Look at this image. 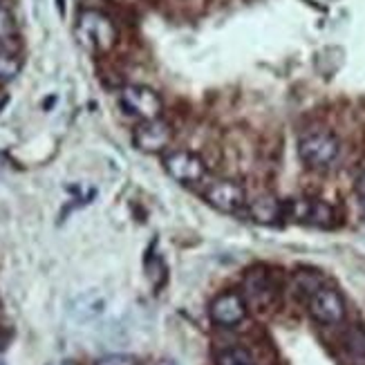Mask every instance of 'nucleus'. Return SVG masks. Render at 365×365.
<instances>
[{"mask_svg": "<svg viewBox=\"0 0 365 365\" xmlns=\"http://www.w3.org/2000/svg\"><path fill=\"white\" fill-rule=\"evenodd\" d=\"M76 38L90 54L103 56L115 50L119 29L108 14L99 9H83L76 21Z\"/></svg>", "mask_w": 365, "mask_h": 365, "instance_id": "f257e3e1", "label": "nucleus"}, {"mask_svg": "<svg viewBox=\"0 0 365 365\" xmlns=\"http://www.w3.org/2000/svg\"><path fill=\"white\" fill-rule=\"evenodd\" d=\"M119 106L128 117L137 121H150V119H160L164 101L153 88L148 86H125L119 92Z\"/></svg>", "mask_w": 365, "mask_h": 365, "instance_id": "f03ea898", "label": "nucleus"}, {"mask_svg": "<svg viewBox=\"0 0 365 365\" xmlns=\"http://www.w3.org/2000/svg\"><path fill=\"white\" fill-rule=\"evenodd\" d=\"M341 153L339 139L331 133H309L298 141V157L307 164L309 168H327L336 162Z\"/></svg>", "mask_w": 365, "mask_h": 365, "instance_id": "7ed1b4c3", "label": "nucleus"}, {"mask_svg": "<svg viewBox=\"0 0 365 365\" xmlns=\"http://www.w3.org/2000/svg\"><path fill=\"white\" fill-rule=\"evenodd\" d=\"M164 170L180 184H197L206 175L204 160L193 150H170L164 155Z\"/></svg>", "mask_w": 365, "mask_h": 365, "instance_id": "20e7f679", "label": "nucleus"}, {"mask_svg": "<svg viewBox=\"0 0 365 365\" xmlns=\"http://www.w3.org/2000/svg\"><path fill=\"white\" fill-rule=\"evenodd\" d=\"M309 314L321 325H341L345 321V300L331 287H319L307 298Z\"/></svg>", "mask_w": 365, "mask_h": 365, "instance_id": "39448f33", "label": "nucleus"}, {"mask_svg": "<svg viewBox=\"0 0 365 365\" xmlns=\"http://www.w3.org/2000/svg\"><path fill=\"white\" fill-rule=\"evenodd\" d=\"M173 141V125L166 119H150L139 121L137 128L133 130V144L141 153H164Z\"/></svg>", "mask_w": 365, "mask_h": 365, "instance_id": "423d86ee", "label": "nucleus"}, {"mask_svg": "<svg viewBox=\"0 0 365 365\" xmlns=\"http://www.w3.org/2000/svg\"><path fill=\"white\" fill-rule=\"evenodd\" d=\"M206 202H209L213 209L222 213H237L247 206V190L242 184L231 182V180H220L213 182L204 193Z\"/></svg>", "mask_w": 365, "mask_h": 365, "instance_id": "0eeeda50", "label": "nucleus"}, {"mask_svg": "<svg viewBox=\"0 0 365 365\" xmlns=\"http://www.w3.org/2000/svg\"><path fill=\"white\" fill-rule=\"evenodd\" d=\"M249 307L245 303L242 294L237 292H225L211 300L209 305V316L211 321L220 327H235L245 321Z\"/></svg>", "mask_w": 365, "mask_h": 365, "instance_id": "6e6552de", "label": "nucleus"}, {"mask_svg": "<svg viewBox=\"0 0 365 365\" xmlns=\"http://www.w3.org/2000/svg\"><path fill=\"white\" fill-rule=\"evenodd\" d=\"M242 298L249 309L253 312H264L269 305L274 303V282L272 278H269L267 272H262V269H253V272H249L245 276V282H242Z\"/></svg>", "mask_w": 365, "mask_h": 365, "instance_id": "1a4fd4ad", "label": "nucleus"}, {"mask_svg": "<svg viewBox=\"0 0 365 365\" xmlns=\"http://www.w3.org/2000/svg\"><path fill=\"white\" fill-rule=\"evenodd\" d=\"M284 215H292L294 220L307 222L314 227H331L334 225V209L321 200H298L292 204H284Z\"/></svg>", "mask_w": 365, "mask_h": 365, "instance_id": "9d476101", "label": "nucleus"}, {"mask_svg": "<svg viewBox=\"0 0 365 365\" xmlns=\"http://www.w3.org/2000/svg\"><path fill=\"white\" fill-rule=\"evenodd\" d=\"M249 215L256 220L258 225H274V222L284 217V204L272 195H262L256 202L249 204Z\"/></svg>", "mask_w": 365, "mask_h": 365, "instance_id": "9b49d317", "label": "nucleus"}, {"mask_svg": "<svg viewBox=\"0 0 365 365\" xmlns=\"http://www.w3.org/2000/svg\"><path fill=\"white\" fill-rule=\"evenodd\" d=\"M103 298L97 296V294H88V296H81L72 305V316L78 321V323H88V321H94L97 316L103 312Z\"/></svg>", "mask_w": 365, "mask_h": 365, "instance_id": "f8f14e48", "label": "nucleus"}, {"mask_svg": "<svg viewBox=\"0 0 365 365\" xmlns=\"http://www.w3.org/2000/svg\"><path fill=\"white\" fill-rule=\"evenodd\" d=\"M21 68H23V61L0 45V86L14 81V78L19 76Z\"/></svg>", "mask_w": 365, "mask_h": 365, "instance_id": "ddd939ff", "label": "nucleus"}, {"mask_svg": "<svg viewBox=\"0 0 365 365\" xmlns=\"http://www.w3.org/2000/svg\"><path fill=\"white\" fill-rule=\"evenodd\" d=\"M345 347L347 352H350V356L365 365V329L363 327H350L345 334Z\"/></svg>", "mask_w": 365, "mask_h": 365, "instance_id": "4468645a", "label": "nucleus"}, {"mask_svg": "<svg viewBox=\"0 0 365 365\" xmlns=\"http://www.w3.org/2000/svg\"><path fill=\"white\" fill-rule=\"evenodd\" d=\"M217 365H256V361L245 347H229L217 354Z\"/></svg>", "mask_w": 365, "mask_h": 365, "instance_id": "2eb2a0df", "label": "nucleus"}, {"mask_svg": "<svg viewBox=\"0 0 365 365\" xmlns=\"http://www.w3.org/2000/svg\"><path fill=\"white\" fill-rule=\"evenodd\" d=\"M16 34V21H14V16L7 7L0 5V45L11 41Z\"/></svg>", "mask_w": 365, "mask_h": 365, "instance_id": "dca6fc26", "label": "nucleus"}, {"mask_svg": "<svg viewBox=\"0 0 365 365\" xmlns=\"http://www.w3.org/2000/svg\"><path fill=\"white\" fill-rule=\"evenodd\" d=\"M94 365H137V361L130 354H108V356L99 359Z\"/></svg>", "mask_w": 365, "mask_h": 365, "instance_id": "f3484780", "label": "nucleus"}, {"mask_svg": "<svg viewBox=\"0 0 365 365\" xmlns=\"http://www.w3.org/2000/svg\"><path fill=\"white\" fill-rule=\"evenodd\" d=\"M354 193H356L361 200H365V168L354 178Z\"/></svg>", "mask_w": 365, "mask_h": 365, "instance_id": "a211bd4d", "label": "nucleus"}, {"mask_svg": "<svg viewBox=\"0 0 365 365\" xmlns=\"http://www.w3.org/2000/svg\"><path fill=\"white\" fill-rule=\"evenodd\" d=\"M54 365H74L72 361H58V363H54Z\"/></svg>", "mask_w": 365, "mask_h": 365, "instance_id": "6ab92c4d", "label": "nucleus"}, {"mask_svg": "<svg viewBox=\"0 0 365 365\" xmlns=\"http://www.w3.org/2000/svg\"><path fill=\"white\" fill-rule=\"evenodd\" d=\"M363 215H365V200H363Z\"/></svg>", "mask_w": 365, "mask_h": 365, "instance_id": "aec40b11", "label": "nucleus"}]
</instances>
